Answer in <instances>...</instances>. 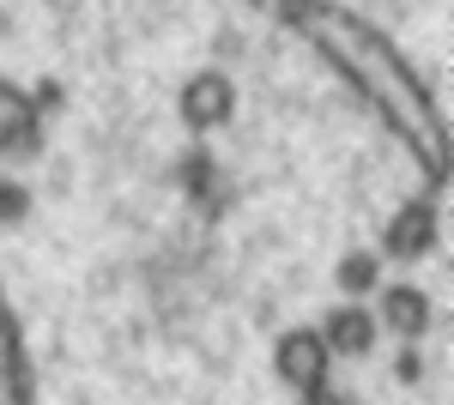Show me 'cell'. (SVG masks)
<instances>
[{"label":"cell","instance_id":"cell-1","mask_svg":"<svg viewBox=\"0 0 454 405\" xmlns=\"http://www.w3.org/2000/svg\"><path fill=\"white\" fill-rule=\"evenodd\" d=\"M279 12L297 25V36L315 55L419 152V164L442 182L449 175V121H442V103L430 97V85L419 79V67L382 31H370L357 12L333 6V0H279Z\"/></svg>","mask_w":454,"mask_h":405},{"label":"cell","instance_id":"cell-5","mask_svg":"<svg viewBox=\"0 0 454 405\" xmlns=\"http://www.w3.org/2000/svg\"><path fill=\"white\" fill-rule=\"evenodd\" d=\"M0 405H36L31 387V357H25V339H19V321L0 297Z\"/></svg>","mask_w":454,"mask_h":405},{"label":"cell","instance_id":"cell-6","mask_svg":"<svg viewBox=\"0 0 454 405\" xmlns=\"http://www.w3.org/2000/svg\"><path fill=\"white\" fill-rule=\"evenodd\" d=\"M430 321H436V308H430V297H424L419 284H406V278L382 284L376 327H387V333H400V339H419V333H430Z\"/></svg>","mask_w":454,"mask_h":405},{"label":"cell","instance_id":"cell-3","mask_svg":"<svg viewBox=\"0 0 454 405\" xmlns=\"http://www.w3.org/2000/svg\"><path fill=\"white\" fill-rule=\"evenodd\" d=\"M231 115H237V85H231L224 73H194V79L182 85V121H188L194 134L224 128Z\"/></svg>","mask_w":454,"mask_h":405},{"label":"cell","instance_id":"cell-2","mask_svg":"<svg viewBox=\"0 0 454 405\" xmlns=\"http://www.w3.org/2000/svg\"><path fill=\"white\" fill-rule=\"evenodd\" d=\"M273 370H279V381L291 387V393H297V400H315V393H327L333 351H327L321 327H285V339L273 345Z\"/></svg>","mask_w":454,"mask_h":405},{"label":"cell","instance_id":"cell-4","mask_svg":"<svg viewBox=\"0 0 454 405\" xmlns=\"http://www.w3.org/2000/svg\"><path fill=\"white\" fill-rule=\"evenodd\" d=\"M436 248V206L430 200H412V206H400L394 212V224L382 230V261H424Z\"/></svg>","mask_w":454,"mask_h":405},{"label":"cell","instance_id":"cell-9","mask_svg":"<svg viewBox=\"0 0 454 405\" xmlns=\"http://www.w3.org/2000/svg\"><path fill=\"white\" fill-rule=\"evenodd\" d=\"M376 284H382V254L357 248V254H346V261H340V291L364 297V291H376Z\"/></svg>","mask_w":454,"mask_h":405},{"label":"cell","instance_id":"cell-7","mask_svg":"<svg viewBox=\"0 0 454 405\" xmlns=\"http://www.w3.org/2000/svg\"><path fill=\"white\" fill-rule=\"evenodd\" d=\"M376 315L370 308H357V303H346V308H333L327 321H321V339H327V351L333 357H370L376 351Z\"/></svg>","mask_w":454,"mask_h":405},{"label":"cell","instance_id":"cell-8","mask_svg":"<svg viewBox=\"0 0 454 405\" xmlns=\"http://www.w3.org/2000/svg\"><path fill=\"white\" fill-rule=\"evenodd\" d=\"M36 145V97L0 79V152H31Z\"/></svg>","mask_w":454,"mask_h":405},{"label":"cell","instance_id":"cell-10","mask_svg":"<svg viewBox=\"0 0 454 405\" xmlns=\"http://www.w3.org/2000/svg\"><path fill=\"white\" fill-rule=\"evenodd\" d=\"M303 405H346L340 393H315V400H303Z\"/></svg>","mask_w":454,"mask_h":405}]
</instances>
